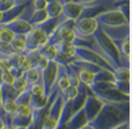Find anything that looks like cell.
<instances>
[{"label": "cell", "mask_w": 132, "mask_h": 129, "mask_svg": "<svg viewBox=\"0 0 132 129\" xmlns=\"http://www.w3.org/2000/svg\"><path fill=\"white\" fill-rule=\"evenodd\" d=\"M130 121V102L121 103H105L90 124L95 129H112L120 123Z\"/></svg>", "instance_id": "cell-1"}, {"label": "cell", "mask_w": 132, "mask_h": 129, "mask_svg": "<svg viewBox=\"0 0 132 129\" xmlns=\"http://www.w3.org/2000/svg\"><path fill=\"white\" fill-rule=\"evenodd\" d=\"M93 37H94V40H95L96 44H98V48L100 50V55L104 59H106L107 62L113 68L119 67L120 63H119V56H118L117 48H116L114 43L112 42L110 37H107L102 32L100 26L95 30Z\"/></svg>", "instance_id": "cell-2"}, {"label": "cell", "mask_w": 132, "mask_h": 129, "mask_svg": "<svg viewBox=\"0 0 132 129\" xmlns=\"http://www.w3.org/2000/svg\"><path fill=\"white\" fill-rule=\"evenodd\" d=\"M93 17L96 19L99 25H105V26H118V25L130 24V22L126 20V18L123 16V13L119 11L118 7L108 9L93 15Z\"/></svg>", "instance_id": "cell-3"}, {"label": "cell", "mask_w": 132, "mask_h": 129, "mask_svg": "<svg viewBox=\"0 0 132 129\" xmlns=\"http://www.w3.org/2000/svg\"><path fill=\"white\" fill-rule=\"evenodd\" d=\"M74 59L75 60H82V61H88L92 63H95L98 66L106 69L113 72L114 68L111 66L107 62V60H105L100 54H98L94 50L89 49L87 47H82V46H75V54H74Z\"/></svg>", "instance_id": "cell-4"}, {"label": "cell", "mask_w": 132, "mask_h": 129, "mask_svg": "<svg viewBox=\"0 0 132 129\" xmlns=\"http://www.w3.org/2000/svg\"><path fill=\"white\" fill-rule=\"evenodd\" d=\"M99 28V23L93 16L81 17L74 22L73 29L76 35V38H86L94 35L95 30Z\"/></svg>", "instance_id": "cell-5"}, {"label": "cell", "mask_w": 132, "mask_h": 129, "mask_svg": "<svg viewBox=\"0 0 132 129\" xmlns=\"http://www.w3.org/2000/svg\"><path fill=\"white\" fill-rule=\"evenodd\" d=\"M86 99H85V103H83V111H85V114H86V118L88 122H90V121L94 118V117L96 116V115L99 114V111L101 110L102 105H104V103H102L100 99L96 97L95 95H93L92 91L87 87L86 89Z\"/></svg>", "instance_id": "cell-6"}, {"label": "cell", "mask_w": 132, "mask_h": 129, "mask_svg": "<svg viewBox=\"0 0 132 129\" xmlns=\"http://www.w3.org/2000/svg\"><path fill=\"white\" fill-rule=\"evenodd\" d=\"M56 75H57V63L55 61H49L48 66L40 72V83L43 84L46 97L49 96L51 89L54 87Z\"/></svg>", "instance_id": "cell-7"}, {"label": "cell", "mask_w": 132, "mask_h": 129, "mask_svg": "<svg viewBox=\"0 0 132 129\" xmlns=\"http://www.w3.org/2000/svg\"><path fill=\"white\" fill-rule=\"evenodd\" d=\"M105 35L110 37L112 41L123 40V38H129L130 37V24L118 25V26H105V25H99Z\"/></svg>", "instance_id": "cell-8"}, {"label": "cell", "mask_w": 132, "mask_h": 129, "mask_svg": "<svg viewBox=\"0 0 132 129\" xmlns=\"http://www.w3.org/2000/svg\"><path fill=\"white\" fill-rule=\"evenodd\" d=\"M3 25H6L14 35H24V36L26 34H29L31 31V29H32V25L28 20H25V19L20 18V17H18V18L13 19V20Z\"/></svg>", "instance_id": "cell-9"}, {"label": "cell", "mask_w": 132, "mask_h": 129, "mask_svg": "<svg viewBox=\"0 0 132 129\" xmlns=\"http://www.w3.org/2000/svg\"><path fill=\"white\" fill-rule=\"evenodd\" d=\"M57 63V75H56V80L54 84L55 87L60 93H62L69 86V80H68V75H67V67L64 63Z\"/></svg>", "instance_id": "cell-10"}, {"label": "cell", "mask_w": 132, "mask_h": 129, "mask_svg": "<svg viewBox=\"0 0 132 129\" xmlns=\"http://www.w3.org/2000/svg\"><path fill=\"white\" fill-rule=\"evenodd\" d=\"M86 123H88V121L86 118V114L83 111V108H81L80 110H77L76 112L71 114V116L67 121L63 129H80Z\"/></svg>", "instance_id": "cell-11"}, {"label": "cell", "mask_w": 132, "mask_h": 129, "mask_svg": "<svg viewBox=\"0 0 132 129\" xmlns=\"http://www.w3.org/2000/svg\"><path fill=\"white\" fill-rule=\"evenodd\" d=\"M12 53H23L26 52V40L24 35H14L13 40L9 44Z\"/></svg>", "instance_id": "cell-12"}, {"label": "cell", "mask_w": 132, "mask_h": 129, "mask_svg": "<svg viewBox=\"0 0 132 129\" xmlns=\"http://www.w3.org/2000/svg\"><path fill=\"white\" fill-rule=\"evenodd\" d=\"M26 5V4H25ZM25 5H15V6H13L12 9L7 10V11H5L4 12V17H3V22H1V24H6V23H9V22L13 20V19L18 18L19 16H20V13L24 11L25 9Z\"/></svg>", "instance_id": "cell-13"}, {"label": "cell", "mask_w": 132, "mask_h": 129, "mask_svg": "<svg viewBox=\"0 0 132 129\" xmlns=\"http://www.w3.org/2000/svg\"><path fill=\"white\" fill-rule=\"evenodd\" d=\"M30 34L32 35V37L36 40V42L38 43L39 49L43 46H45L46 43H48V41H49V36H48V34H46L45 31L40 28V26H32Z\"/></svg>", "instance_id": "cell-14"}, {"label": "cell", "mask_w": 132, "mask_h": 129, "mask_svg": "<svg viewBox=\"0 0 132 129\" xmlns=\"http://www.w3.org/2000/svg\"><path fill=\"white\" fill-rule=\"evenodd\" d=\"M29 104H30L32 110H39L44 106H48V99L45 95H31L29 98Z\"/></svg>", "instance_id": "cell-15"}, {"label": "cell", "mask_w": 132, "mask_h": 129, "mask_svg": "<svg viewBox=\"0 0 132 129\" xmlns=\"http://www.w3.org/2000/svg\"><path fill=\"white\" fill-rule=\"evenodd\" d=\"M62 5L63 4L60 3L59 0H54V1H49L46 3L45 11L48 18H56L62 13Z\"/></svg>", "instance_id": "cell-16"}, {"label": "cell", "mask_w": 132, "mask_h": 129, "mask_svg": "<svg viewBox=\"0 0 132 129\" xmlns=\"http://www.w3.org/2000/svg\"><path fill=\"white\" fill-rule=\"evenodd\" d=\"M19 92L13 87L12 85H5L0 84V96H1V102L6 99H15L18 97Z\"/></svg>", "instance_id": "cell-17"}, {"label": "cell", "mask_w": 132, "mask_h": 129, "mask_svg": "<svg viewBox=\"0 0 132 129\" xmlns=\"http://www.w3.org/2000/svg\"><path fill=\"white\" fill-rule=\"evenodd\" d=\"M48 19V16H46V11L45 9L43 10H34V12L31 15V17L29 18V23H30L32 26H37V25L42 24L43 22H45Z\"/></svg>", "instance_id": "cell-18"}, {"label": "cell", "mask_w": 132, "mask_h": 129, "mask_svg": "<svg viewBox=\"0 0 132 129\" xmlns=\"http://www.w3.org/2000/svg\"><path fill=\"white\" fill-rule=\"evenodd\" d=\"M114 83H121V81H130V67H119L114 68L113 71Z\"/></svg>", "instance_id": "cell-19"}, {"label": "cell", "mask_w": 132, "mask_h": 129, "mask_svg": "<svg viewBox=\"0 0 132 129\" xmlns=\"http://www.w3.org/2000/svg\"><path fill=\"white\" fill-rule=\"evenodd\" d=\"M39 54L42 56L46 59V60H49V61H54L55 58L57 56V50H56V47L51 43H46L45 46H43L40 48L39 50Z\"/></svg>", "instance_id": "cell-20"}, {"label": "cell", "mask_w": 132, "mask_h": 129, "mask_svg": "<svg viewBox=\"0 0 132 129\" xmlns=\"http://www.w3.org/2000/svg\"><path fill=\"white\" fill-rule=\"evenodd\" d=\"M24 78L25 80L28 81L29 85H32V84H36L38 81H40V71L39 69H37L36 67H31L30 69L24 72Z\"/></svg>", "instance_id": "cell-21"}, {"label": "cell", "mask_w": 132, "mask_h": 129, "mask_svg": "<svg viewBox=\"0 0 132 129\" xmlns=\"http://www.w3.org/2000/svg\"><path fill=\"white\" fill-rule=\"evenodd\" d=\"M13 37H14V34L6 25H0V44L9 46L11 41L13 40Z\"/></svg>", "instance_id": "cell-22"}, {"label": "cell", "mask_w": 132, "mask_h": 129, "mask_svg": "<svg viewBox=\"0 0 132 129\" xmlns=\"http://www.w3.org/2000/svg\"><path fill=\"white\" fill-rule=\"evenodd\" d=\"M1 109L5 114H7L10 117L15 114L17 111V102L15 99H6L1 102Z\"/></svg>", "instance_id": "cell-23"}, {"label": "cell", "mask_w": 132, "mask_h": 129, "mask_svg": "<svg viewBox=\"0 0 132 129\" xmlns=\"http://www.w3.org/2000/svg\"><path fill=\"white\" fill-rule=\"evenodd\" d=\"M65 67H67V75H68V80H69V85L77 87L79 84H80V80H79V77H77V73L70 66V63H67L65 64Z\"/></svg>", "instance_id": "cell-24"}, {"label": "cell", "mask_w": 132, "mask_h": 129, "mask_svg": "<svg viewBox=\"0 0 132 129\" xmlns=\"http://www.w3.org/2000/svg\"><path fill=\"white\" fill-rule=\"evenodd\" d=\"M12 86L18 91L19 93H20V92H23L24 90L28 89L29 84H28V81L25 80L24 75H20V77L14 78V80H13V83H12Z\"/></svg>", "instance_id": "cell-25"}, {"label": "cell", "mask_w": 132, "mask_h": 129, "mask_svg": "<svg viewBox=\"0 0 132 129\" xmlns=\"http://www.w3.org/2000/svg\"><path fill=\"white\" fill-rule=\"evenodd\" d=\"M77 92H79V91H77V87L69 85L67 89L61 93V95H62V97H63V99H64L65 102H71L77 96Z\"/></svg>", "instance_id": "cell-26"}, {"label": "cell", "mask_w": 132, "mask_h": 129, "mask_svg": "<svg viewBox=\"0 0 132 129\" xmlns=\"http://www.w3.org/2000/svg\"><path fill=\"white\" fill-rule=\"evenodd\" d=\"M117 7L119 9V11L123 13V16L126 18V20L130 22V3L129 0H125V1H121L120 4H118Z\"/></svg>", "instance_id": "cell-27"}, {"label": "cell", "mask_w": 132, "mask_h": 129, "mask_svg": "<svg viewBox=\"0 0 132 129\" xmlns=\"http://www.w3.org/2000/svg\"><path fill=\"white\" fill-rule=\"evenodd\" d=\"M15 5H20L17 0H0V11H7V10L12 9Z\"/></svg>", "instance_id": "cell-28"}, {"label": "cell", "mask_w": 132, "mask_h": 129, "mask_svg": "<svg viewBox=\"0 0 132 129\" xmlns=\"http://www.w3.org/2000/svg\"><path fill=\"white\" fill-rule=\"evenodd\" d=\"M29 87H30L31 95H45L43 84L40 83V81H38L36 84H32V85H29Z\"/></svg>", "instance_id": "cell-29"}, {"label": "cell", "mask_w": 132, "mask_h": 129, "mask_svg": "<svg viewBox=\"0 0 132 129\" xmlns=\"http://www.w3.org/2000/svg\"><path fill=\"white\" fill-rule=\"evenodd\" d=\"M48 63H49V60H46L44 56H42L40 55L39 58L37 59V61H36V63H35V67L37 68V69H39L40 72L43 71L44 68L48 66Z\"/></svg>", "instance_id": "cell-30"}, {"label": "cell", "mask_w": 132, "mask_h": 129, "mask_svg": "<svg viewBox=\"0 0 132 129\" xmlns=\"http://www.w3.org/2000/svg\"><path fill=\"white\" fill-rule=\"evenodd\" d=\"M11 67H12V64L10 62L9 58H0V72L10 71Z\"/></svg>", "instance_id": "cell-31"}, {"label": "cell", "mask_w": 132, "mask_h": 129, "mask_svg": "<svg viewBox=\"0 0 132 129\" xmlns=\"http://www.w3.org/2000/svg\"><path fill=\"white\" fill-rule=\"evenodd\" d=\"M30 3L34 7V10H43L46 6L45 0H30Z\"/></svg>", "instance_id": "cell-32"}, {"label": "cell", "mask_w": 132, "mask_h": 129, "mask_svg": "<svg viewBox=\"0 0 132 129\" xmlns=\"http://www.w3.org/2000/svg\"><path fill=\"white\" fill-rule=\"evenodd\" d=\"M10 73L12 74L14 78H17V77L23 75V74H24V72H23L19 67H11V68H10Z\"/></svg>", "instance_id": "cell-33"}, {"label": "cell", "mask_w": 132, "mask_h": 129, "mask_svg": "<svg viewBox=\"0 0 132 129\" xmlns=\"http://www.w3.org/2000/svg\"><path fill=\"white\" fill-rule=\"evenodd\" d=\"M112 129H130V121H129V122L120 123V124H118V126L113 127Z\"/></svg>", "instance_id": "cell-34"}, {"label": "cell", "mask_w": 132, "mask_h": 129, "mask_svg": "<svg viewBox=\"0 0 132 129\" xmlns=\"http://www.w3.org/2000/svg\"><path fill=\"white\" fill-rule=\"evenodd\" d=\"M74 3H79V4H85V5H89V4H93L95 0H71Z\"/></svg>", "instance_id": "cell-35"}, {"label": "cell", "mask_w": 132, "mask_h": 129, "mask_svg": "<svg viewBox=\"0 0 132 129\" xmlns=\"http://www.w3.org/2000/svg\"><path fill=\"white\" fill-rule=\"evenodd\" d=\"M1 129H14V127H13L12 124L10 123V124H4V127Z\"/></svg>", "instance_id": "cell-36"}, {"label": "cell", "mask_w": 132, "mask_h": 129, "mask_svg": "<svg viewBox=\"0 0 132 129\" xmlns=\"http://www.w3.org/2000/svg\"><path fill=\"white\" fill-rule=\"evenodd\" d=\"M17 1H18L20 5H25V4H28L30 0H17Z\"/></svg>", "instance_id": "cell-37"}, {"label": "cell", "mask_w": 132, "mask_h": 129, "mask_svg": "<svg viewBox=\"0 0 132 129\" xmlns=\"http://www.w3.org/2000/svg\"><path fill=\"white\" fill-rule=\"evenodd\" d=\"M4 124H5V123H4L3 118H1V117H0V129H1V128H3V127H4Z\"/></svg>", "instance_id": "cell-38"}, {"label": "cell", "mask_w": 132, "mask_h": 129, "mask_svg": "<svg viewBox=\"0 0 132 129\" xmlns=\"http://www.w3.org/2000/svg\"><path fill=\"white\" fill-rule=\"evenodd\" d=\"M3 17H4V12L0 11V24H1V22H3Z\"/></svg>", "instance_id": "cell-39"}, {"label": "cell", "mask_w": 132, "mask_h": 129, "mask_svg": "<svg viewBox=\"0 0 132 129\" xmlns=\"http://www.w3.org/2000/svg\"><path fill=\"white\" fill-rule=\"evenodd\" d=\"M14 129H28V127H14Z\"/></svg>", "instance_id": "cell-40"}, {"label": "cell", "mask_w": 132, "mask_h": 129, "mask_svg": "<svg viewBox=\"0 0 132 129\" xmlns=\"http://www.w3.org/2000/svg\"><path fill=\"white\" fill-rule=\"evenodd\" d=\"M67 1H71V0H63V3H67Z\"/></svg>", "instance_id": "cell-41"}, {"label": "cell", "mask_w": 132, "mask_h": 129, "mask_svg": "<svg viewBox=\"0 0 132 129\" xmlns=\"http://www.w3.org/2000/svg\"><path fill=\"white\" fill-rule=\"evenodd\" d=\"M46 3H49V1H54V0H45Z\"/></svg>", "instance_id": "cell-42"}]
</instances>
